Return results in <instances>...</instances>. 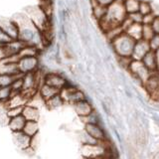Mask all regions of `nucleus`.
<instances>
[{
	"label": "nucleus",
	"instance_id": "6",
	"mask_svg": "<svg viewBox=\"0 0 159 159\" xmlns=\"http://www.w3.org/2000/svg\"><path fill=\"white\" fill-rule=\"evenodd\" d=\"M39 66H40V61H39L38 56L23 57V58H20L19 61H18L19 71L23 75L37 71V70L39 69Z\"/></svg>",
	"mask_w": 159,
	"mask_h": 159
},
{
	"label": "nucleus",
	"instance_id": "24",
	"mask_svg": "<svg viewBox=\"0 0 159 159\" xmlns=\"http://www.w3.org/2000/svg\"><path fill=\"white\" fill-rule=\"evenodd\" d=\"M132 57H119V56H116V63L118 65L119 68H121L122 70H125L127 71L129 66H130V64L132 62Z\"/></svg>",
	"mask_w": 159,
	"mask_h": 159
},
{
	"label": "nucleus",
	"instance_id": "27",
	"mask_svg": "<svg viewBox=\"0 0 159 159\" xmlns=\"http://www.w3.org/2000/svg\"><path fill=\"white\" fill-rule=\"evenodd\" d=\"M138 12H140V14L147 15L149 13H152V4L150 1H140L139 4V10Z\"/></svg>",
	"mask_w": 159,
	"mask_h": 159
},
{
	"label": "nucleus",
	"instance_id": "34",
	"mask_svg": "<svg viewBox=\"0 0 159 159\" xmlns=\"http://www.w3.org/2000/svg\"><path fill=\"white\" fill-rule=\"evenodd\" d=\"M151 27L153 29L154 33L159 34V15H157V16H155V18H154V20L151 23Z\"/></svg>",
	"mask_w": 159,
	"mask_h": 159
},
{
	"label": "nucleus",
	"instance_id": "31",
	"mask_svg": "<svg viewBox=\"0 0 159 159\" xmlns=\"http://www.w3.org/2000/svg\"><path fill=\"white\" fill-rule=\"evenodd\" d=\"M11 41H13V39L10 37L1 27H0V43L3 44V45H6Z\"/></svg>",
	"mask_w": 159,
	"mask_h": 159
},
{
	"label": "nucleus",
	"instance_id": "16",
	"mask_svg": "<svg viewBox=\"0 0 159 159\" xmlns=\"http://www.w3.org/2000/svg\"><path fill=\"white\" fill-rule=\"evenodd\" d=\"M26 118H25L22 114L21 116H15L12 118L8 119V127L10 128V130L12 132H16V131H22L25 123H26Z\"/></svg>",
	"mask_w": 159,
	"mask_h": 159
},
{
	"label": "nucleus",
	"instance_id": "22",
	"mask_svg": "<svg viewBox=\"0 0 159 159\" xmlns=\"http://www.w3.org/2000/svg\"><path fill=\"white\" fill-rule=\"evenodd\" d=\"M140 0H123V5L127 14L138 12Z\"/></svg>",
	"mask_w": 159,
	"mask_h": 159
},
{
	"label": "nucleus",
	"instance_id": "30",
	"mask_svg": "<svg viewBox=\"0 0 159 159\" xmlns=\"http://www.w3.org/2000/svg\"><path fill=\"white\" fill-rule=\"evenodd\" d=\"M128 18L131 20L133 23H138V24H142V19H143V15L140 14V12H134L127 14Z\"/></svg>",
	"mask_w": 159,
	"mask_h": 159
},
{
	"label": "nucleus",
	"instance_id": "10",
	"mask_svg": "<svg viewBox=\"0 0 159 159\" xmlns=\"http://www.w3.org/2000/svg\"><path fill=\"white\" fill-rule=\"evenodd\" d=\"M73 107H74V111L75 112L77 113V116L82 118L84 116H88L89 114H91L94 109L93 107L91 102L88 101V98L84 99V101H81L77 103L73 104Z\"/></svg>",
	"mask_w": 159,
	"mask_h": 159
},
{
	"label": "nucleus",
	"instance_id": "2",
	"mask_svg": "<svg viewBox=\"0 0 159 159\" xmlns=\"http://www.w3.org/2000/svg\"><path fill=\"white\" fill-rule=\"evenodd\" d=\"M135 42L136 41H134L126 33L122 32L116 39H113L111 42H108V44L112 52L116 54V56L131 57Z\"/></svg>",
	"mask_w": 159,
	"mask_h": 159
},
{
	"label": "nucleus",
	"instance_id": "15",
	"mask_svg": "<svg viewBox=\"0 0 159 159\" xmlns=\"http://www.w3.org/2000/svg\"><path fill=\"white\" fill-rule=\"evenodd\" d=\"M22 116L26 118V120H34L39 121L40 119V111L37 107H34L32 104L27 103L26 106L23 107Z\"/></svg>",
	"mask_w": 159,
	"mask_h": 159
},
{
	"label": "nucleus",
	"instance_id": "26",
	"mask_svg": "<svg viewBox=\"0 0 159 159\" xmlns=\"http://www.w3.org/2000/svg\"><path fill=\"white\" fill-rule=\"evenodd\" d=\"M23 76V75H22ZM22 76H19L16 79L14 80V82L12 83V84L10 86L12 89V93H21L22 89H23V80H22Z\"/></svg>",
	"mask_w": 159,
	"mask_h": 159
},
{
	"label": "nucleus",
	"instance_id": "19",
	"mask_svg": "<svg viewBox=\"0 0 159 159\" xmlns=\"http://www.w3.org/2000/svg\"><path fill=\"white\" fill-rule=\"evenodd\" d=\"M66 103L64 101V98H62L61 93H57L56 96H54L53 98H49L48 101L45 102V106L47 107L48 109H57L63 107Z\"/></svg>",
	"mask_w": 159,
	"mask_h": 159
},
{
	"label": "nucleus",
	"instance_id": "21",
	"mask_svg": "<svg viewBox=\"0 0 159 159\" xmlns=\"http://www.w3.org/2000/svg\"><path fill=\"white\" fill-rule=\"evenodd\" d=\"M80 141H81L82 145H97V144L102 143V141H99V140H98V139L93 138V136H91L84 130L80 134Z\"/></svg>",
	"mask_w": 159,
	"mask_h": 159
},
{
	"label": "nucleus",
	"instance_id": "1",
	"mask_svg": "<svg viewBox=\"0 0 159 159\" xmlns=\"http://www.w3.org/2000/svg\"><path fill=\"white\" fill-rule=\"evenodd\" d=\"M13 19L19 25L18 40L23 42L25 45H34L39 49L45 46L42 33L26 14H17Z\"/></svg>",
	"mask_w": 159,
	"mask_h": 159
},
{
	"label": "nucleus",
	"instance_id": "32",
	"mask_svg": "<svg viewBox=\"0 0 159 159\" xmlns=\"http://www.w3.org/2000/svg\"><path fill=\"white\" fill-rule=\"evenodd\" d=\"M10 57V55L7 51V48L5 45H3L2 47H0V63L4 62L5 60H7Z\"/></svg>",
	"mask_w": 159,
	"mask_h": 159
},
{
	"label": "nucleus",
	"instance_id": "7",
	"mask_svg": "<svg viewBox=\"0 0 159 159\" xmlns=\"http://www.w3.org/2000/svg\"><path fill=\"white\" fill-rule=\"evenodd\" d=\"M84 130L99 141H107L106 130L99 123H86Z\"/></svg>",
	"mask_w": 159,
	"mask_h": 159
},
{
	"label": "nucleus",
	"instance_id": "12",
	"mask_svg": "<svg viewBox=\"0 0 159 159\" xmlns=\"http://www.w3.org/2000/svg\"><path fill=\"white\" fill-rule=\"evenodd\" d=\"M30 99L25 96L21 92L18 93H13L11 98L6 102L7 109L10 107H25L29 102Z\"/></svg>",
	"mask_w": 159,
	"mask_h": 159
},
{
	"label": "nucleus",
	"instance_id": "18",
	"mask_svg": "<svg viewBox=\"0 0 159 159\" xmlns=\"http://www.w3.org/2000/svg\"><path fill=\"white\" fill-rule=\"evenodd\" d=\"M39 121H34V120H27L26 123H25L24 128H23V132L26 133L28 136L30 137H34L38 135L39 133Z\"/></svg>",
	"mask_w": 159,
	"mask_h": 159
},
{
	"label": "nucleus",
	"instance_id": "35",
	"mask_svg": "<svg viewBox=\"0 0 159 159\" xmlns=\"http://www.w3.org/2000/svg\"><path fill=\"white\" fill-rule=\"evenodd\" d=\"M114 0H97V2L103 5V6H108L109 4L112 3Z\"/></svg>",
	"mask_w": 159,
	"mask_h": 159
},
{
	"label": "nucleus",
	"instance_id": "5",
	"mask_svg": "<svg viewBox=\"0 0 159 159\" xmlns=\"http://www.w3.org/2000/svg\"><path fill=\"white\" fill-rule=\"evenodd\" d=\"M43 83L58 89L59 91H61L62 89H64L67 86L69 82H68L67 78L65 77L64 75H62L61 73L51 71V72H47L44 74Z\"/></svg>",
	"mask_w": 159,
	"mask_h": 159
},
{
	"label": "nucleus",
	"instance_id": "36",
	"mask_svg": "<svg viewBox=\"0 0 159 159\" xmlns=\"http://www.w3.org/2000/svg\"><path fill=\"white\" fill-rule=\"evenodd\" d=\"M156 58H157V71L159 72V51H156Z\"/></svg>",
	"mask_w": 159,
	"mask_h": 159
},
{
	"label": "nucleus",
	"instance_id": "14",
	"mask_svg": "<svg viewBox=\"0 0 159 159\" xmlns=\"http://www.w3.org/2000/svg\"><path fill=\"white\" fill-rule=\"evenodd\" d=\"M59 93H60V91L58 89L54 88L52 86H49V84H45V83H43L38 89L39 96L42 98V99L44 102L48 101L49 98H53L54 96H56V94Z\"/></svg>",
	"mask_w": 159,
	"mask_h": 159
},
{
	"label": "nucleus",
	"instance_id": "37",
	"mask_svg": "<svg viewBox=\"0 0 159 159\" xmlns=\"http://www.w3.org/2000/svg\"><path fill=\"white\" fill-rule=\"evenodd\" d=\"M3 46V44H1V43H0V47H2Z\"/></svg>",
	"mask_w": 159,
	"mask_h": 159
},
{
	"label": "nucleus",
	"instance_id": "8",
	"mask_svg": "<svg viewBox=\"0 0 159 159\" xmlns=\"http://www.w3.org/2000/svg\"><path fill=\"white\" fill-rule=\"evenodd\" d=\"M0 27L6 32L13 40H17L19 37V25L12 18H2L0 19Z\"/></svg>",
	"mask_w": 159,
	"mask_h": 159
},
{
	"label": "nucleus",
	"instance_id": "25",
	"mask_svg": "<svg viewBox=\"0 0 159 159\" xmlns=\"http://www.w3.org/2000/svg\"><path fill=\"white\" fill-rule=\"evenodd\" d=\"M154 31L149 24H142V39L145 41H149L154 36Z\"/></svg>",
	"mask_w": 159,
	"mask_h": 159
},
{
	"label": "nucleus",
	"instance_id": "11",
	"mask_svg": "<svg viewBox=\"0 0 159 159\" xmlns=\"http://www.w3.org/2000/svg\"><path fill=\"white\" fill-rule=\"evenodd\" d=\"M148 51H150V46H149L148 41H145L143 39L138 40V41L135 42V45H134L131 57L133 60H139V61H141L142 58L145 56V54Z\"/></svg>",
	"mask_w": 159,
	"mask_h": 159
},
{
	"label": "nucleus",
	"instance_id": "33",
	"mask_svg": "<svg viewBox=\"0 0 159 159\" xmlns=\"http://www.w3.org/2000/svg\"><path fill=\"white\" fill-rule=\"evenodd\" d=\"M154 18H155V15H154L153 13H149L147 15H144L143 19H142V24H149V25H151V23L154 20Z\"/></svg>",
	"mask_w": 159,
	"mask_h": 159
},
{
	"label": "nucleus",
	"instance_id": "29",
	"mask_svg": "<svg viewBox=\"0 0 159 159\" xmlns=\"http://www.w3.org/2000/svg\"><path fill=\"white\" fill-rule=\"evenodd\" d=\"M150 50L156 52L159 51V34H154V36L148 41Z\"/></svg>",
	"mask_w": 159,
	"mask_h": 159
},
{
	"label": "nucleus",
	"instance_id": "17",
	"mask_svg": "<svg viewBox=\"0 0 159 159\" xmlns=\"http://www.w3.org/2000/svg\"><path fill=\"white\" fill-rule=\"evenodd\" d=\"M124 33H126L129 37H131L134 41L142 39V24L132 23L130 26L124 30Z\"/></svg>",
	"mask_w": 159,
	"mask_h": 159
},
{
	"label": "nucleus",
	"instance_id": "38",
	"mask_svg": "<svg viewBox=\"0 0 159 159\" xmlns=\"http://www.w3.org/2000/svg\"><path fill=\"white\" fill-rule=\"evenodd\" d=\"M40 1H45V0H40Z\"/></svg>",
	"mask_w": 159,
	"mask_h": 159
},
{
	"label": "nucleus",
	"instance_id": "4",
	"mask_svg": "<svg viewBox=\"0 0 159 159\" xmlns=\"http://www.w3.org/2000/svg\"><path fill=\"white\" fill-rule=\"evenodd\" d=\"M60 93H61L62 98H64L65 102L72 104V106L87 98L86 93L82 89H80L78 87L73 86V84L69 83L66 87L60 91Z\"/></svg>",
	"mask_w": 159,
	"mask_h": 159
},
{
	"label": "nucleus",
	"instance_id": "3",
	"mask_svg": "<svg viewBox=\"0 0 159 159\" xmlns=\"http://www.w3.org/2000/svg\"><path fill=\"white\" fill-rule=\"evenodd\" d=\"M127 72L130 74L131 78H133L135 81L139 83L140 86H143V84L147 81L148 78L152 74V72H150L144 66L142 61H139V60H132Z\"/></svg>",
	"mask_w": 159,
	"mask_h": 159
},
{
	"label": "nucleus",
	"instance_id": "28",
	"mask_svg": "<svg viewBox=\"0 0 159 159\" xmlns=\"http://www.w3.org/2000/svg\"><path fill=\"white\" fill-rule=\"evenodd\" d=\"M23 107H10L7 109L6 111V116L9 118H12L15 116H21L22 112H23Z\"/></svg>",
	"mask_w": 159,
	"mask_h": 159
},
{
	"label": "nucleus",
	"instance_id": "9",
	"mask_svg": "<svg viewBox=\"0 0 159 159\" xmlns=\"http://www.w3.org/2000/svg\"><path fill=\"white\" fill-rule=\"evenodd\" d=\"M13 135V140L14 143L16 144V146L21 149V150L25 151L29 149L30 147H32V137L28 136L26 133H24L23 131H16L12 132Z\"/></svg>",
	"mask_w": 159,
	"mask_h": 159
},
{
	"label": "nucleus",
	"instance_id": "23",
	"mask_svg": "<svg viewBox=\"0 0 159 159\" xmlns=\"http://www.w3.org/2000/svg\"><path fill=\"white\" fill-rule=\"evenodd\" d=\"M22 76V75H20ZM19 76H11V75L0 74V88L2 87H10L14 82V80Z\"/></svg>",
	"mask_w": 159,
	"mask_h": 159
},
{
	"label": "nucleus",
	"instance_id": "20",
	"mask_svg": "<svg viewBox=\"0 0 159 159\" xmlns=\"http://www.w3.org/2000/svg\"><path fill=\"white\" fill-rule=\"evenodd\" d=\"M40 52H41V49L34 46V45H25L23 49L18 54V56L19 59L23 57H35V56L39 57Z\"/></svg>",
	"mask_w": 159,
	"mask_h": 159
},
{
	"label": "nucleus",
	"instance_id": "13",
	"mask_svg": "<svg viewBox=\"0 0 159 159\" xmlns=\"http://www.w3.org/2000/svg\"><path fill=\"white\" fill-rule=\"evenodd\" d=\"M142 63L144 64V66H145L149 71L154 73V72H158L157 71V58H156V52L152 51H148L145 56L142 58Z\"/></svg>",
	"mask_w": 159,
	"mask_h": 159
}]
</instances>
